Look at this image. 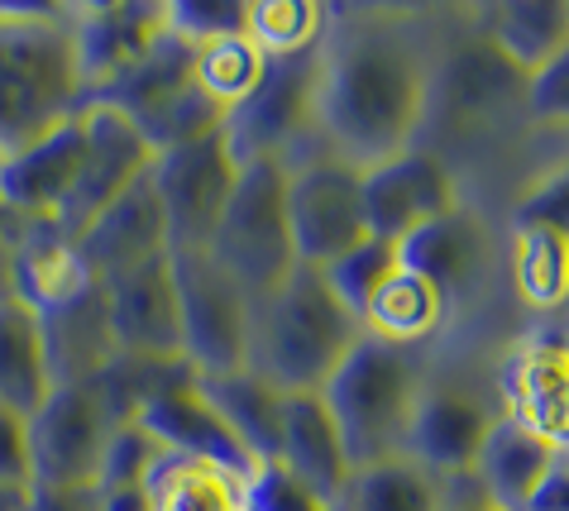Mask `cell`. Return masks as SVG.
<instances>
[{"label": "cell", "mask_w": 569, "mask_h": 511, "mask_svg": "<svg viewBox=\"0 0 569 511\" xmlns=\"http://www.w3.org/2000/svg\"><path fill=\"white\" fill-rule=\"evenodd\" d=\"M521 101H527L531 120L569 124V43L546 62V68H536L527 77V96H521Z\"/></svg>", "instance_id": "74e56055"}, {"label": "cell", "mask_w": 569, "mask_h": 511, "mask_svg": "<svg viewBox=\"0 0 569 511\" xmlns=\"http://www.w3.org/2000/svg\"><path fill=\"white\" fill-rule=\"evenodd\" d=\"M527 511H569V454H560L556 469L541 478V488L531 492Z\"/></svg>", "instance_id": "b9f144b4"}, {"label": "cell", "mask_w": 569, "mask_h": 511, "mask_svg": "<svg viewBox=\"0 0 569 511\" xmlns=\"http://www.w3.org/2000/svg\"><path fill=\"white\" fill-rule=\"evenodd\" d=\"M421 359L417 349L388 344V340H363L350 349V359L326 382V407L336 417L345 450L355 469L388 464L407 454V430L421 397Z\"/></svg>", "instance_id": "277c9868"}, {"label": "cell", "mask_w": 569, "mask_h": 511, "mask_svg": "<svg viewBox=\"0 0 569 511\" xmlns=\"http://www.w3.org/2000/svg\"><path fill=\"white\" fill-rule=\"evenodd\" d=\"M134 425H144L149 435L163 444L168 454H182V459H201V464H216L234 473L240 483H249V478L259 473L254 454L240 444V435L226 425V417L207 402V392H201L197 373L172 382V388H163L153 397V402L139 407Z\"/></svg>", "instance_id": "e0dca14e"}, {"label": "cell", "mask_w": 569, "mask_h": 511, "mask_svg": "<svg viewBox=\"0 0 569 511\" xmlns=\"http://www.w3.org/2000/svg\"><path fill=\"white\" fill-rule=\"evenodd\" d=\"M326 20L316 0H249V43L263 58H297L326 39Z\"/></svg>", "instance_id": "d6a6232c"}, {"label": "cell", "mask_w": 569, "mask_h": 511, "mask_svg": "<svg viewBox=\"0 0 569 511\" xmlns=\"http://www.w3.org/2000/svg\"><path fill=\"white\" fill-rule=\"evenodd\" d=\"M211 253L226 273L254 297H273L297 273V249L288 226V158H249L220 216Z\"/></svg>", "instance_id": "5b68a950"}, {"label": "cell", "mask_w": 569, "mask_h": 511, "mask_svg": "<svg viewBox=\"0 0 569 511\" xmlns=\"http://www.w3.org/2000/svg\"><path fill=\"white\" fill-rule=\"evenodd\" d=\"M182 311V349L197 378H220L249 369L254 340V297L216 263L211 249L168 253Z\"/></svg>", "instance_id": "8992f818"}, {"label": "cell", "mask_w": 569, "mask_h": 511, "mask_svg": "<svg viewBox=\"0 0 569 511\" xmlns=\"http://www.w3.org/2000/svg\"><path fill=\"white\" fill-rule=\"evenodd\" d=\"M336 511H446V483L402 454L388 464L355 469Z\"/></svg>", "instance_id": "f1b7e54d"}, {"label": "cell", "mask_w": 569, "mask_h": 511, "mask_svg": "<svg viewBox=\"0 0 569 511\" xmlns=\"http://www.w3.org/2000/svg\"><path fill=\"white\" fill-rule=\"evenodd\" d=\"M29 511H97V488H29Z\"/></svg>", "instance_id": "60d3db41"}, {"label": "cell", "mask_w": 569, "mask_h": 511, "mask_svg": "<svg viewBox=\"0 0 569 511\" xmlns=\"http://www.w3.org/2000/svg\"><path fill=\"white\" fill-rule=\"evenodd\" d=\"M288 226L297 263L330 268L369 239L363 220V172L336 153L292 163L288 158Z\"/></svg>", "instance_id": "ba28073f"}, {"label": "cell", "mask_w": 569, "mask_h": 511, "mask_svg": "<svg viewBox=\"0 0 569 511\" xmlns=\"http://www.w3.org/2000/svg\"><path fill=\"white\" fill-rule=\"evenodd\" d=\"M316 82H321V43L297 58H268L259 91L226 116V139L240 163L249 158H288V143L316 130Z\"/></svg>", "instance_id": "30bf717a"}, {"label": "cell", "mask_w": 569, "mask_h": 511, "mask_svg": "<svg viewBox=\"0 0 569 511\" xmlns=\"http://www.w3.org/2000/svg\"><path fill=\"white\" fill-rule=\"evenodd\" d=\"M263 68H268V58L259 53L254 43H249V34H234V39H216L207 48H197L192 53V77H197V87L211 96V101L226 110L234 106H244L249 96L259 91L263 82Z\"/></svg>", "instance_id": "1f68e13d"}, {"label": "cell", "mask_w": 569, "mask_h": 511, "mask_svg": "<svg viewBox=\"0 0 569 511\" xmlns=\"http://www.w3.org/2000/svg\"><path fill=\"white\" fill-rule=\"evenodd\" d=\"M359 340L363 321L330 292L321 268L297 263V273L254 307L249 369L278 392H326Z\"/></svg>", "instance_id": "3957f363"}, {"label": "cell", "mask_w": 569, "mask_h": 511, "mask_svg": "<svg viewBox=\"0 0 569 511\" xmlns=\"http://www.w3.org/2000/svg\"><path fill=\"white\" fill-rule=\"evenodd\" d=\"M97 511H153V492H149V483H134V488H101V492H97Z\"/></svg>", "instance_id": "7bdbcfd3"}, {"label": "cell", "mask_w": 569, "mask_h": 511, "mask_svg": "<svg viewBox=\"0 0 569 511\" xmlns=\"http://www.w3.org/2000/svg\"><path fill=\"white\" fill-rule=\"evenodd\" d=\"M87 106L72 10L0 6V158Z\"/></svg>", "instance_id": "7a4b0ae2"}, {"label": "cell", "mask_w": 569, "mask_h": 511, "mask_svg": "<svg viewBox=\"0 0 569 511\" xmlns=\"http://www.w3.org/2000/svg\"><path fill=\"white\" fill-rule=\"evenodd\" d=\"M43 344H49V373L53 388L62 382H91L116 359V334H110L106 311V282H87L77 297H68L53 311H39Z\"/></svg>", "instance_id": "7402d4cb"}, {"label": "cell", "mask_w": 569, "mask_h": 511, "mask_svg": "<svg viewBox=\"0 0 569 511\" xmlns=\"http://www.w3.org/2000/svg\"><path fill=\"white\" fill-rule=\"evenodd\" d=\"M24 425L34 488H97L106 440L116 430L97 382H62Z\"/></svg>", "instance_id": "9c48e42d"}, {"label": "cell", "mask_w": 569, "mask_h": 511, "mask_svg": "<svg viewBox=\"0 0 569 511\" xmlns=\"http://www.w3.org/2000/svg\"><path fill=\"white\" fill-rule=\"evenodd\" d=\"M431 62L398 14L326 20L321 82H316V134L330 153L369 172L412 149L426 120Z\"/></svg>", "instance_id": "6da1fadb"}, {"label": "cell", "mask_w": 569, "mask_h": 511, "mask_svg": "<svg viewBox=\"0 0 569 511\" xmlns=\"http://www.w3.org/2000/svg\"><path fill=\"white\" fill-rule=\"evenodd\" d=\"M168 450L158 444L144 425L124 421L110 430L106 440V454H101V469H97V492L101 488H134V483H149V473L158 469V459Z\"/></svg>", "instance_id": "d590c367"}, {"label": "cell", "mask_w": 569, "mask_h": 511, "mask_svg": "<svg viewBox=\"0 0 569 511\" xmlns=\"http://www.w3.org/2000/svg\"><path fill=\"white\" fill-rule=\"evenodd\" d=\"M488 39L531 77L569 43V0H517V6H498L493 24H488Z\"/></svg>", "instance_id": "f546056e"}, {"label": "cell", "mask_w": 569, "mask_h": 511, "mask_svg": "<svg viewBox=\"0 0 569 511\" xmlns=\"http://www.w3.org/2000/svg\"><path fill=\"white\" fill-rule=\"evenodd\" d=\"M106 311H110V334H116V354L153 359V363H187L178 282H172L168 253L110 278Z\"/></svg>", "instance_id": "4fadbf2b"}, {"label": "cell", "mask_w": 569, "mask_h": 511, "mask_svg": "<svg viewBox=\"0 0 569 511\" xmlns=\"http://www.w3.org/2000/svg\"><path fill=\"white\" fill-rule=\"evenodd\" d=\"M446 511H502L493 502H446Z\"/></svg>", "instance_id": "f6af8a7d"}, {"label": "cell", "mask_w": 569, "mask_h": 511, "mask_svg": "<svg viewBox=\"0 0 569 511\" xmlns=\"http://www.w3.org/2000/svg\"><path fill=\"white\" fill-rule=\"evenodd\" d=\"M53 392L49 344L39 311L20 297H0V407L14 417H34Z\"/></svg>", "instance_id": "cb8c5ba5"}, {"label": "cell", "mask_w": 569, "mask_h": 511, "mask_svg": "<svg viewBox=\"0 0 569 511\" xmlns=\"http://www.w3.org/2000/svg\"><path fill=\"white\" fill-rule=\"evenodd\" d=\"M149 492L153 511H254L249 507V483L182 454L158 459V469L149 473Z\"/></svg>", "instance_id": "83f0119b"}, {"label": "cell", "mask_w": 569, "mask_h": 511, "mask_svg": "<svg viewBox=\"0 0 569 511\" xmlns=\"http://www.w3.org/2000/svg\"><path fill=\"white\" fill-rule=\"evenodd\" d=\"M192 53H197V48H187L182 39L163 34L149 48V58L139 62V68H130L120 82L101 87L97 96H87V101L116 106L120 116H130L139 124V134H144L149 124L163 116V110L178 101L187 87H192Z\"/></svg>", "instance_id": "484cf974"}, {"label": "cell", "mask_w": 569, "mask_h": 511, "mask_svg": "<svg viewBox=\"0 0 569 511\" xmlns=\"http://www.w3.org/2000/svg\"><path fill=\"white\" fill-rule=\"evenodd\" d=\"M87 158L82 110L53 124L49 134L0 158V206L24 220H58L68 211Z\"/></svg>", "instance_id": "2e32d148"}, {"label": "cell", "mask_w": 569, "mask_h": 511, "mask_svg": "<svg viewBox=\"0 0 569 511\" xmlns=\"http://www.w3.org/2000/svg\"><path fill=\"white\" fill-rule=\"evenodd\" d=\"M488 425H493V411H488L479 388H469L460 378L421 382L412 430H407V459L431 469L440 483L446 478H465L473 473V459H479L488 440Z\"/></svg>", "instance_id": "9a60e30c"}, {"label": "cell", "mask_w": 569, "mask_h": 511, "mask_svg": "<svg viewBox=\"0 0 569 511\" xmlns=\"http://www.w3.org/2000/svg\"><path fill=\"white\" fill-rule=\"evenodd\" d=\"M460 178L440 153L431 149H407L388 163L363 172V220H369L373 239H392L402 244L431 220L460 211Z\"/></svg>", "instance_id": "8fae6325"}, {"label": "cell", "mask_w": 569, "mask_h": 511, "mask_svg": "<svg viewBox=\"0 0 569 511\" xmlns=\"http://www.w3.org/2000/svg\"><path fill=\"white\" fill-rule=\"evenodd\" d=\"M249 507L254 511H330L321 498H311V492L282 464H263L254 478H249Z\"/></svg>", "instance_id": "f35d334b"}, {"label": "cell", "mask_w": 569, "mask_h": 511, "mask_svg": "<svg viewBox=\"0 0 569 511\" xmlns=\"http://www.w3.org/2000/svg\"><path fill=\"white\" fill-rule=\"evenodd\" d=\"M512 292L531 311H560L569 301V234L512 230Z\"/></svg>", "instance_id": "4dcf8cb0"}, {"label": "cell", "mask_w": 569, "mask_h": 511, "mask_svg": "<svg viewBox=\"0 0 569 511\" xmlns=\"http://www.w3.org/2000/svg\"><path fill=\"white\" fill-rule=\"evenodd\" d=\"M168 34L163 6L144 0H106V6L72 10V39H77V72H82L87 96L120 82L130 68L149 58V48Z\"/></svg>", "instance_id": "ac0fdd59"}, {"label": "cell", "mask_w": 569, "mask_h": 511, "mask_svg": "<svg viewBox=\"0 0 569 511\" xmlns=\"http://www.w3.org/2000/svg\"><path fill=\"white\" fill-rule=\"evenodd\" d=\"M450 301L436 292L426 278L407 273L398 268L383 287L373 292V301L363 307V334H373V340H388V344H402V349H417L426 334H436L440 321H446Z\"/></svg>", "instance_id": "4316f807"}, {"label": "cell", "mask_w": 569, "mask_h": 511, "mask_svg": "<svg viewBox=\"0 0 569 511\" xmlns=\"http://www.w3.org/2000/svg\"><path fill=\"white\" fill-rule=\"evenodd\" d=\"M278 464L288 469L311 498H321L330 511L345 498L355 464H350L345 435H340V425L330 417L321 392H288V402H282Z\"/></svg>", "instance_id": "ffe728a7"}, {"label": "cell", "mask_w": 569, "mask_h": 511, "mask_svg": "<svg viewBox=\"0 0 569 511\" xmlns=\"http://www.w3.org/2000/svg\"><path fill=\"white\" fill-rule=\"evenodd\" d=\"M163 24L187 48H207L216 39L249 34V0H172L163 6Z\"/></svg>", "instance_id": "e575fe53"}, {"label": "cell", "mask_w": 569, "mask_h": 511, "mask_svg": "<svg viewBox=\"0 0 569 511\" xmlns=\"http://www.w3.org/2000/svg\"><path fill=\"white\" fill-rule=\"evenodd\" d=\"M0 511H29V488L0 483Z\"/></svg>", "instance_id": "ee69618b"}, {"label": "cell", "mask_w": 569, "mask_h": 511, "mask_svg": "<svg viewBox=\"0 0 569 511\" xmlns=\"http://www.w3.org/2000/svg\"><path fill=\"white\" fill-rule=\"evenodd\" d=\"M0 483L34 488V464H29V425L24 417L0 407Z\"/></svg>", "instance_id": "ab89813d"}, {"label": "cell", "mask_w": 569, "mask_h": 511, "mask_svg": "<svg viewBox=\"0 0 569 511\" xmlns=\"http://www.w3.org/2000/svg\"><path fill=\"white\" fill-rule=\"evenodd\" d=\"M82 130H87V158H82V178L68 201V211L58 216V230L77 239L91 220H97L110 201H120L144 172L153 168V143L139 134V124L130 116H120L116 106L87 101L82 106Z\"/></svg>", "instance_id": "7c38bea8"}, {"label": "cell", "mask_w": 569, "mask_h": 511, "mask_svg": "<svg viewBox=\"0 0 569 511\" xmlns=\"http://www.w3.org/2000/svg\"><path fill=\"white\" fill-rule=\"evenodd\" d=\"M77 259L87 263L91 278H120L130 268L163 259L168 253V220H163V201L153 191V178L144 172L120 201H110L106 211L91 220V226L72 239Z\"/></svg>", "instance_id": "d6986e66"}, {"label": "cell", "mask_w": 569, "mask_h": 511, "mask_svg": "<svg viewBox=\"0 0 569 511\" xmlns=\"http://www.w3.org/2000/svg\"><path fill=\"white\" fill-rule=\"evenodd\" d=\"M207 402L226 417V425L240 435V444L254 454V464H278V435H282V402L288 392H278L268 378L254 369L220 373V378H197Z\"/></svg>", "instance_id": "d4e9b609"}, {"label": "cell", "mask_w": 569, "mask_h": 511, "mask_svg": "<svg viewBox=\"0 0 569 511\" xmlns=\"http://www.w3.org/2000/svg\"><path fill=\"white\" fill-rule=\"evenodd\" d=\"M527 96V72L502 53V48L479 34L446 48V58L431 62V82H426V110H440L450 130L488 124L502 106Z\"/></svg>", "instance_id": "5bb4252c"}, {"label": "cell", "mask_w": 569, "mask_h": 511, "mask_svg": "<svg viewBox=\"0 0 569 511\" xmlns=\"http://www.w3.org/2000/svg\"><path fill=\"white\" fill-rule=\"evenodd\" d=\"M402 268L407 273H417L436 287L446 301L473 292V282H483L488 273V253H493V239H488V226L479 211H460L431 220V226H421L417 234H407L402 244Z\"/></svg>", "instance_id": "44dd1931"}, {"label": "cell", "mask_w": 569, "mask_h": 511, "mask_svg": "<svg viewBox=\"0 0 569 511\" xmlns=\"http://www.w3.org/2000/svg\"><path fill=\"white\" fill-rule=\"evenodd\" d=\"M402 268V253H398V244L392 239H363L359 249H350L345 259H336L330 268H321L326 273V282H330V292H336L345 307H350L355 315H363V307L373 301V292L383 287L392 273Z\"/></svg>", "instance_id": "836d02e7"}, {"label": "cell", "mask_w": 569, "mask_h": 511, "mask_svg": "<svg viewBox=\"0 0 569 511\" xmlns=\"http://www.w3.org/2000/svg\"><path fill=\"white\" fill-rule=\"evenodd\" d=\"M149 178L158 201H163L168 253L211 249L220 216H226L234 182H240V158H234L226 130L178 143V149H163L153 158Z\"/></svg>", "instance_id": "52a82bcc"}, {"label": "cell", "mask_w": 569, "mask_h": 511, "mask_svg": "<svg viewBox=\"0 0 569 511\" xmlns=\"http://www.w3.org/2000/svg\"><path fill=\"white\" fill-rule=\"evenodd\" d=\"M512 230H556L569 234V158L546 168L521 197L512 201Z\"/></svg>", "instance_id": "8d00e7d4"}, {"label": "cell", "mask_w": 569, "mask_h": 511, "mask_svg": "<svg viewBox=\"0 0 569 511\" xmlns=\"http://www.w3.org/2000/svg\"><path fill=\"white\" fill-rule=\"evenodd\" d=\"M556 459H560L556 444H546L531 425H521L517 417L502 411V417H493V425H488V440H483L479 459H473L483 502H493L502 511H527L531 492L556 469Z\"/></svg>", "instance_id": "603a6c76"}]
</instances>
